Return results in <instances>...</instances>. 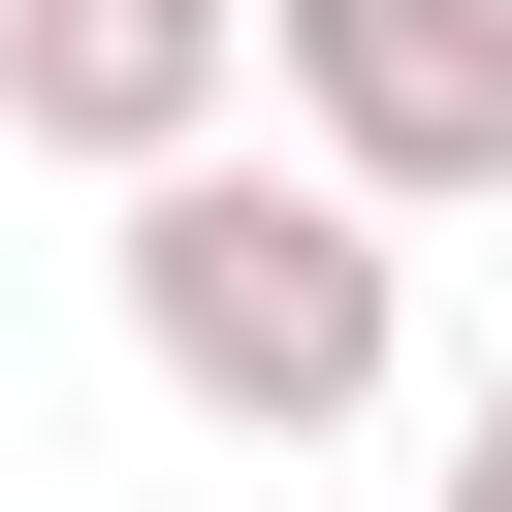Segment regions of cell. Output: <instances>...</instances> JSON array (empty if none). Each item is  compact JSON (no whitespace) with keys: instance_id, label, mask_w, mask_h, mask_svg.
Listing matches in <instances>:
<instances>
[{"instance_id":"1","label":"cell","mask_w":512,"mask_h":512,"mask_svg":"<svg viewBox=\"0 0 512 512\" xmlns=\"http://www.w3.org/2000/svg\"><path fill=\"white\" fill-rule=\"evenodd\" d=\"M128 352H160L224 448H352V416L416 384V256H384V192H320V160H160V192H128Z\"/></svg>"},{"instance_id":"2","label":"cell","mask_w":512,"mask_h":512,"mask_svg":"<svg viewBox=\"0 0 512 512\" xmlns=\"http://www.w3.org/2000/svg\"><path fill=\"white\" fill-rule=\"evenodd\" d=\"M256 64H288V160L384 192V224L512 192V0H256Z\"/></svg>"},{"instance_id":"3","label":"cell","mask_w":512,"mask_h":512,"mask_svg":"<svg viewBox=\"0 0 512 512\" xmlns=\"http://www.w3.org/2000/svg\"><path fill=\"white\" fill-rule=\"evenodd\" d=\"M224 96H256V0H0V128L96 160V192L224 160Z\"/></svg>"},{"instance_id":"4","label":"cell","mask_w":512,"mask_h":512,"mask_svg":"<svg viewBox=\"0 0 512 512\" xmlns=\"http://www.w3.org/2000/svg\"><path fill=\"white\" fill-rule=\"evenodd\" d=\"M448 512H512V352H480V416H448Z\"/></svg>"}]
</instances>
